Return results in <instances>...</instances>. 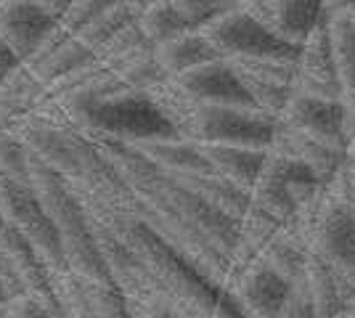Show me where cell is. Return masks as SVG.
I'll list each match as a JSON object with an SVG mask.
<instances>
[{
  "label": "cell",
  "mask_w": 355,
  "mask_h": 318,
  "mask_svg": "<svg viewBox=\"0 0 355 318\" xmlns=\"http://www.w3.org/2000/svg\"><path fill=\"white\" fill-rule=\"evenodd\" d=\"M308 244L334 271L347 303L355 294V212L350 207L347 162L318 197L308 228Z\"/></svg>",
  "instance_id": "6da1fadb"
},
{
  "label": "cell",
  "mask_w": 355,
  "mask_h": 318,
  "mask_svg": "<svg viewBox=\"0 0 355 318\" xmlns=\"http://www.w3.org/2000/svg\"><path fill=\"white\" fill-rule=\"evenodd\" d=\"M74 127L98 138H112L122 143H144V141H162V138H180L175 127L164 120L148 93L125 91L109 96L96 106L85 109Z\"/></svg>",
  "instance_id": "7a4b0ae2"
},
{
  "label": "cell",
  "mask_w": 355,
  "mask_h": 318,
  "mask_svg": "<svg viewBox=\"0 0 355 318\" xmlns=\"http://www.w3.org/2000/svg\"><path fill=\"white\" fill-rule=\"evenodd\" d=\"M324 186L326 183L313 175L311 167H305L292 157L268 152L263 173L254 181L250 194L257 210L268 212L273 220L286 226L297 212L324 191Z\"/></svg>",
  "instance_id": "3957f363"
},
{
  "label": "cell",
  "mask_w": 355,
  "mask_h": 318,
  "mask_svg": "<svg viewBox=\"0 0 355 318\" xmlns=\"http://www.w3.org/2000/svg\"><path fill=\"white\" fill-rule=\"evenodd\" d=\"M279 127V117L268 114L257 106H212L196 109L189 127V141L193 143H231L268 152Z\"/></svg>",
  "instance_id": "277c9868"
},
{
  "label": "cell",
  "mask_w": 355,
  "mask_h": 318,
  "mask_svg": "<svg viewBox=\"0 0 355 318\" xmlns=\"http://www.w3.org/2000/svg\"><path fill=\"white\" fill-rule=\"evenodd\" d=\"M0 215H3V220H8L30 239L37 258L43 260L48 271H67L59 228L45 215L32 183L0 181Z\"/></svg>",
  "instance_id": "5b68a950"
},
{
  "label": "cell",
  "mask_w": 355,
  "mask_h": 318,
  "mask_svg": "<svg viewBox=\"0 0 355 318\" xmlns=\"http://www.w3.org/2000/svg\"><path fill=\"white\" fill-rule=\"evenodd\" d=\"M199 32L207 37L212 48L220 53V59L225 61L252 59V56H300V48L276 40L241 6H234L231 11L215 16Z\"/></svg>",
  "instance_id": "8992f818"
},
{
  "label": "cell",
  "mask_w": 355,
  "mask_h": 318,
  "mask_svg": "<svg viewBox=\"0 0 355 318\" xmlns=\"http://www.w3.org/2000/svg\"><path fill=\"white\" fill-rule=\"evenodd\" d=\"M247 14L260 21L276 40L302 48L311 32L321 24V0H241Z\"/></svg>",
  "instance_id": "52a82bcc"
},
{
  "label": "cell",
  "mask_w": 355,
  "mask_h": 318,
  "mask_svg": "<svg viewBox=\"0 0 355 318\" xmlns=\"http://www.w3.org/2000/svg\"><path fill=\"white\" fill-rule=\"evenodd\" d=\"M225 292L236 300L247 318H279L289 300L292 284L273 268H268L263 260H252L247 268L234 273Z\"/></svg>",
  "instance_id": "ba28073f"
},
{
  "label": "cell",
  "mask_w": 355,
  "mask_h": 318,
  "mask_svg": "<svg viewBox=\"0 0 355 318\" xmlns=\"http://www.w3.org/2000/svg\"><path fill=\"white\" fill-rule=\"evenodd\" d=\"M30 183L35 194L43 204L45 215L53 220V226L59 228L61 239L67 236H80L88 233V218L80 204V199L74 197L72 186L61 178L56 170L45 165L43 159H37L30 152Z\"/></svg>",
  "instance_id": "9c48e42d"
},
{
  "label": "cell",
  "mask_w": 355,
  "mask_h": 318,
  "mask_svg": "<svg viewBox=\"0 0 355 318\" xmlns=\"http://www.w3.org/2000/svg\"><path fill=\"white\" fill-rule=\"evenodd\" d=\"M279 122L295 133H302V136L315 138L321 143L347 152L345 133H342V98L331 101V98H315V96L295 93L289 98L286 109L279 114Z\"/></svg>",
  "instance_id": "30bf717a"
},
{
  "label": "cell",
  "mask_w": 355,
  "mask_h": 318,
  "mask_svg": "<svg viewBox=\"0 0 355 318\" xmlns=\"http://www.w3.org/2000/svg\"><path fill=\"white\" fill-rule=\"evenodd\" d=\"M315 98H331L340 101L342 85L334 67V51H331V37L329 27L324 21L311 32V37L305 40V46L300 48V59H297V91Z\"/></svg>",
  "instance_id": "8fae6325"
},
{
  "label": "cell",
  "mask_w": 355,
  "mask_h": 318,
  "mask_svg": "<svg viewBox=\"0 0 355 318\" xmlns=\"http://www.w3.org/2000/svg\"><path fill=\"white\" fill-rule=\"evenodd\" d=\"M93 61H96V53L88 51L61 24H56L53 30L45 35L43 43L35 48V53L24 61V67L43 82L45 88H51L56 80L72 75V72L88 67Z\"/></svg>",
  "instance_id": "7c38bea8"
},
{
  "label": "cell",
  "mask_w": 355,
  "mask_h": 318,
  "mask_svg": "<svg viewBox=\"0 0 355 318\" xmlns=\"http://www.w3.org/2000/svg\"><path fill=\"white\" fill-rule=\"evenodd\" d=\"M59 21L48 16L35 0H3L0 3V40L24 61L45 40V35Z\"/></svg>",
  "instance_id": "4fadbf2b"
},
{
  "label": "cell",
  "mask_w": 355,
  "mask_h": 318,
  "mask_svg": "<svg viewBox=\"0 0 355 318\" xmlns=\"http://www.w3.org/2000/svg\"><path fill=\"white\" fill-rule=\"evenodd\" d=\"M175 82L199 104L212 106H254L244 91L234 67L225 59L207 61L186 75L175 77Z\"/></svg>",
  "instance_id": "5bb4252c"
},
{
  "label": "cell",
  "mask_w": 355,
  "mask_h": 318,
  "mask_svg": "<svg viewBox=\"0 0 355 318\" xmlns=\"http://www.w3.org/2000/svg\"><path fill=\"white\" fill-rule=\"evenodd\" d=\"M268 152L292 157V159L302 162L305 167H311V173L321 183H329L345 167V152L342 149H334V146L321 143L315 138L295 133V130L284 127L282 122L276 127V136H273V143H270Z\"/></svg>",
  "instance_id": "9a60e30c"
},
{
  "label": "cell",
  "mask_w": 355,
  "mask_h": 318,
  "mask_svg": "<svg viewBox=\"0 0 355 318\" xmlns=\"http://www.w3.org/2000/svg\"><path fill=\"white\" fill-rule=\"evenodd\" d=\"M199 149L209 162V170L218 173L231 183L252 191L254 181L260 178L268 152L250 149V146H231V143H199Z\"/></svg>",
  "instance_id": "2e32d148"
},
{
  "label": "cell",
  "mask_w": 355,
  "mask_h": 318,
  "mask_svg": "<svg viewBox=\"0 0 355 318\" xmlns=\"http://www.w3.org/2000/svg\"><path fill=\"white\" fill-rule=\"evenodd\" d=\"M173 178H178V183H183L189 191L199 194L215 210H220L223 215H228L236 223H241L244 215L252 210L250 191L218 175V173H212V170L209 173H191V175H173Z\"/></svg>",
  "instance_id": "e0dca14e"
},
{
  "label": "cell",
  "mask_w": 355,
  "mask_h": 318,
  "mask_svg": "<svg viewBox=\"0 0 355 318\" xmlns=\"http://www.w3.org/2000/svg\"><path fill=\"white\" fill-rule=\"evenodd\" d=\"M48 96L45 85L32 75L24 64H19L11 75L0 82V125L8 130L16 120L32 114Z\"/></svg>",
  "instance_id": "ac0fdd59"
},
{
  "label": "cell",
  "mask_w": 355,
  "mask_h": 318,
  "mask_svg": "<svg viewBox=\"0 0 355 318\" xmlns=\"http://www.w3.org/2000/svg\"><path fill=\"white\" fill-rule=\"evenodd\" d=\"M146 159H151L167 175H191V173H209V162L189 138H162V141H144L133 143Z\"/></svg>",
  "instance_id": "d6986e66"
},
{
  "label": "cell",
  "mask_w": 355,
  "mask_h": 318,
  "mask_svg": "<svg viewBox=\"0 0 355 318\" xmlns=\"http://www.w3.org/2000/svg\"><path fill=\"white\" fill-rule=\"evenodd\" d=\"M215 59H220V53L212 48V43L199 30L183 32L162 46H157V64L162 67L167 77L186 75V72Z\"/></svg>",
  "instance_id": "ffe728a7"
},
{
  "label": "cell",
  "mask_w": 355,
  "mask_h": 318,
  "mask_svg": "<svg viewBox=\"0 0 355 318\" xmlns=\"http://www.w3.org/2000/svg\"><path fill=\"white\" fill-rule=\"evenodd\" d=\"M308 252H311L308 239L302 233H297L295 228L282 226L270 236V242L260 249L257 260H263L268 268H273L289 284H295L297 279H302V273H305Z\"/></svg>",
  "instance_id": "44dd1931"
},
{
  "label": "cell",
  "mask_w": 355,
  "mask_h": 318,
  "mask_svg": "<svg viewBox=\"0 0 355 318\" xmlns=\"http://www.w3.org/2000/svg\"><path fill=\"white\" fill-rule=\"evenodd\" d=\"M302 281H305V287H308L311 303H313V308H315V316L318 318L342 316V310H345V294H342L340 281H337L334 271H331L313 249L308 252V263H305Z\"/></svg>",
  "instance_id": "7402d4cb"
},
{
  "label": "cell",
  "mask_w": 355,
  "mask_h": 318,
  "mask_svg": "<svg viewBox=\"0 0 355 318\" xmlns=\"http://www.w3.org/2000/svg\"><path fill=\"white\" fill-rule=\"evenodd\" d=\"M151 101L157 104V109L164 114V120L175 127V133L180 138H189V127H191V120L199 109V101H193L189 93L183 91L175 82V77H167L159 85H154L151 91Z\"/></svg>",
  "instance_id": "603a6c76"
},
{
  "label": "cell",
  "mask_w": 355,
  "mask_h": 318,
  "mask_svg": "<svg viewBox=\"0 0 355 318\" xmlns=\"http://www.w3.org/2000/svg\"><path fill=\"white\" fill-rule=\"evenodd\" d=\"M329 27L331 37V51H334V67L340 77L342 93H353L355 96V30L345 16H334L324 21Z\"/></svg>",
  "instance_id": "cb8c5ba5"
},
{
  "label": "cell",
  "mask_w": 355,
  "mask_h": 318,
  "mask_svg": "<svg viewBox=\"0 0 355 318\" xmlns=\"http://www.w3.org/2000/svg\"><path fill=\"white\" fill-rule=\"evenodd\" d=\"M135 21H138V27L144 32V37H146L148 43H154V46H162L167 40H173L178 35L191 30V27L186 24V19L175 11V6H173L170 0H157V3H151Z\"/></svg>",
  "instance_id": "d4e9b609"
},
{
  "label": "cell",
  "mask_w": 355,
  "mask_h": 318,
  "mask_svg": "<svg viewBox=\"0 0 355 318\" xmlns=\"http://www.w3.org/2000/svg\"><path fill=\"white\" fill-rule=\"evenodd\" d=\"M135 16L128 11V6L125 3H119V6H114V8H109L106 14H101L98 19H93L85 30H80L74 37L83 43V46L88 48V51H98V48L104 46V43H109L114 35H117L122 27H128L130 21H133Z\"/></svg>",
  "instance_id": "484cf974"
},
{
  "label": "cell",
  "mask_w": 355,
  "mask_h": 318,
  "mask_svg": "<svg viewBox=\"0 0 355 318\" xmlns=\"http://www.w3.org/2000/svg\"><path fill=\"white\" fill-rule=\"evenodd\" d=\"M0 181L30 183V149L8 130H0Z\"/></svg>",
  "instance_id": "4316f807"
},
{
  "label": "cell",
  "mask_w": 355,
  "mask_h": 318,
  "mask_svg": "<svg viewBox=\"0 0 355 318\" xmlns=\"http://www.w3.org/2000/svg\"><path fill=\"white\" fill-rule=\"evenodd\" d=\"M175 6V11L191 30H202L207 21H212L215 16L231 11L234 6H239L236 0H170Z\"/></svg>",
  "instance_id": "83f0119b"
},
{
  "label": "cell",
  "mask_w": 355,
  "mask_h": 318,
  "mask_svg": "<svg viewBox=\"0 0 355 318\" xmlns=\"http://www.w3.org/2000/svg\"><path fill=\"white\" fill-rule=\"evenodd\" d=\"M122 0H74L72 8L67 11V16L61 19L59 24L69 35H77L80 30H85L93 19H98L101 14H106L109 8L119 6Z\"/></svg>",
  "instance_id": "f1b7e54d"
},
{
  "label": "cell",
  "mask_w": 355,
  "mask_h": 318,
  "mask_svg": "<svg viewBox=\"0 0 355 318\" xmlns=\"http://www.w3.org/2000/svg\"><path fill=\"white\" fill-rule=\"evenodd\" d=\"M146 37H144V32H141V27H138V21H130L128 27H122V30L109 40V43H104V46L96 51V61L98 64H109V61L119 59L122 53H128V51H133L135 46H141Z\"/></svg>",
  "instance_id": "f546056e"
},
{
  "label": "cell",
  "mask_w": 355,
  "mask_h": 318,
  "mask_svg": "<svg viewBox=\"0 0 355 318\" xmlns=\"http://www.w3.org/2000/svg\"><path fill=\"white\" fill-rule=\"evenodd\" d=\"M8 318H64L56 300H43L35 294H19L6 305Z\"/></svg>",
  "instance_id": "4dcf8cb0"
},
{
  "label": "cell",
  "mask_w": 355,
  "mask_h": 318,
  "mask_svg": "<svg viewBox=\"0 0 355 318\" xmlns=\"http://www.w3.org/2000/svg\"><path fill=\"white\" fill-rule=\"evenodd\" d=\"M279 318H318L315 316V308L311 303V294H308V287L302 279H297L292 284V292H289V300L282 308Z\"/></svg>",
  "instance_id": "1f68e13d"
},
{
  "label": "cell",
  "mask_w": 355,
  "mask_h": 318,
  "mask_svg": "<svg viewBox=\"0 0 355 318\" xmlns=\"http://www.w3.org/2000/svg\"><path fill=\"white\" fill-rule=\"evenodd\" d=\"M342 133H345V143H350L355 138V96L353 93H342Z\"/></svg>",
  "instance_id": "d6a6232c"
},
{
  "label": "cell",
  "mask_w": 355,
  "mask_h": 318,
  "mask_svg": "<svg viewBox=\"0 0 355 318\" xmlns=\"http://www.w3.org/2000/svg\"><path fill=\"white\" fill-rule=\"evenodd\" d=\"M355 6V0H321V21H329L334 16H342L345 11H350Z\"/></svg>",
  "instance_id": "836d02e7"
},
{
  "label": "cell",
  "mask_w": 355,
  "mask_h": 318,
  "mask_svg": "<svg viewBox=\"0 0 355 318\" xmlns=\"http://www.w3.org/2000/svg\"><path fill=\"white\" fill-rule=\"evenodd\" d=\"M35 3H37L48 16H53L56 21H61V19L67 16V11L72 8L74 0H35Z\"/></svg>",
  "instance_id": "e575fe53"
},
{
  "label": "cell",
  "mask_w": 355,
  "mask_h": 318,
  "mask_svg": "<svg viewBox=\"0 0 355 318\" xmlns=\"http://www.w3.org/2000/svg\"><path fill=\"white\" fill-rule=\"evenodd\" d=\"M19 64H21V61L16 59L14 51H11V48H8L6 43H3V40H0V82H3V80H6L8 75H11L16 67H19Z\"/></svg>",
  "instance_id": "d590c367"
},
{
  "label": "cell",
  "mask_w": 355,
  "mask_h": 318,
  "mask_svg": "<svg viewBox=\"0 0 355 318\" xmlns=\"http://www.w3.org/2000/svg\"><path fill=\"white\" fill-rule=\"evenodd\" d=\"M122 3H125V6H128V11H130L135 19H138V16L144 14V11H146L151 3H157V0H122Z\"/></svg>",
  "instance_id": "8d00e7d4"
},
{
  "label": "cell",
  "mask_w": 355,
  "mask_h": 318,
  "mask_svg": "<svg viewBox=\"0 0 355 318\" xmlns=\"http://www.w3.org/2000/svg\"><path fill=\"white\" fill-rule=\"evenodd\" d=\"M347 181H350V207L355 212V167L347 165Z\"/></svg>",
  "instance_id": "74e56055"
},
{
  "label": "cell",
  "mask_w": 355,
  "mask_h": 318,
  "mask_svg": "<svg viewBox=\"0 0 355 318\" xmlns=\"http://www.w3.org/2000/svg\"><path fill=\"white\" fill-rule=\"evenodd\" d=\"M8 303V292H6V284H3V279H0V308Z\"/></svg>",
  "instance_id": "f35d334b"
},
{
  "label": "cell",
  "mask_w": 355,
  "mask_h": 318,
  "mask_svg": "<svg viewBox=\"0 0 355 318\" xmlns=\"http://www.w3.org/2000/svg\"><path fill=\"white\" fill-rule=\"evenodd\" d=\"M337 318H345V313H342V316H337Z\"/></svg>",
  "instance_id": "ab89813d"
},
{
  "label": "cell",
  "mask_w": 355,
  "mask_h": 318,
  "mask_svg": "<svg viewBox=\"0 0 355 318\" xmlns=\"http://www.w3.org/2000/svg\"><path fill=\"white\" fill-rule=\"evenodd\" d=\"M0 130H6V127H3V125H0Z\"/></svg>",
  "instance_id": "60d3db41"
},
{
  "label": "cell",
  "mask_w": 355,
  "mask_h": 318,
  "mask_svg": "<svg viewBox=\"0 0 355 318\" xmlns=\"http://www.w3.org/2000/svg\"><path fill=\"white\" fill-rule=\"evenodd\" d=\"M236 3H241V0H236Z\"/></svg>",
  "instance_id": "b9f144b4"
},
{
  "label": "cell",
  "mask_w": 355,
  "mask_h": 318,
  "mask_svg": "<svg viewBox=\"0 0 355 318\" xmlns=\"http://www.w3.org/2000/svg\"><path fill=\"white\" fill-rule=\"evenodd\" d=\"M0 3H3V0H0Z\"/></svg>",
  "instance_id": "7bdbcfd3"
},
{
  "label": "cell",
  "mask_w": 355,
  "mask_h": 318,
  "mask_svg": "<svg viewBox=\"0 0 355 318\" xmlns=\"http://www.w3.org/2000/svg\"><path fill=\"white\" fill-rule=\"evenodd\" d=\"M353 141H355V138H353Z\"/></svg>",
  "instance_id": "ee69618b"
}]
</instances>
